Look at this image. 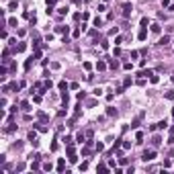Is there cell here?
Listing matches in <instances>:
<instances>
[{
    "label": "cell",
    "instance_id": "cell-31",
    "mask_svg": "<svg viewBox=\"0 0 174 174\" xmlns=\"http://www.w3.org/2000/svg\"><path fill=\"white\" fill-rule=\"evenodd\" d=\"M25 47H27V45H25V43H19V45H17V51H23V49H25Z\"/></svg>",
    "mask_w": 174,
    "mask_h": 174
},
{
    "label": "cell",
    "instance_id": "cell-23",
    "mask_svg": "<svg viewBox=\"0 0 174 174\" xmlns=\"http://www.w3.org/2000/svg\"><path fill=\"white\" fill-rule=\"evenodd\" d=\"M8 27H17V19H8Z\"/></svg>",
    "mask_w": 174,
    "mask_h": 174
},
{
    "label": "cell",
    "instance_id": "cell-27",
    "mask_svg": "<svg viewBox=\"0 0 174 174\" xmlns=\"http://www.w3.org/2000/svg\"><path fill=\"white\" fill-rule=\"evenodd\" d=\"M94 147H96V152H102V149H105V145H102V144H100V141H98V144H96V145H94Z\"/></svg>",
    "mask_w": 174,
    "mask_h": 174
},
{
    "label": "cell",
    "instance_id": "cell-15",
    "mask_svg": "<svg viewBox=\"0 0 174 174\" xmlns=\"http://www.w3.org/2000/svg\"><path fill=\"white\" fill-rule=\"evenodd\" d=\"M152 33H160V25H158V23L152 25Z\"/></svg>",
    "mask_w": 174,
    "mask_h": 174
},
{
    "label": "cell",
    "instance_id": "cell-5",
    "mask_svg": "<svg viewBox=\"0 0 174 174\" xmlns=\"http://www.w3.org/2000/svg\"><path fill=\"white\" fill-rule=\"evenodd\" d=\"M145 37H147V31H145V27L141 31H139V35H137V39H139V41H145Z\"/></svg>",
    "mask_w": 174,
    "mask_h": 174
},
{
    "label": "cell",
    "instance_id": "cell-33",
    "mask_svg": "<svg viewBox=\"0 0 174 174\" xmlns=\"http://www.w3.org/2000/svg\"><path fill=\"white\" fill-rule=\"evenodd\" d=\"M172 119H174V109H172Z\"/></svg>",
    "mask_w": 174,
    "mask_h": 174
},
{
    "label": "cell",
    "instance_id": "cell-11",
    "mask_svg": "<svg viewBox=\"0 0 174 174\" xmlns=\"http://www.w3.org/2000/svg\"><path fill=\"white\" fill-rule=\"evenodd\" d=\"M152 74H154L152 70H144V72H139L137 76H144V78H147V76H152Z\"/></svg>",
    "mask_w": 174,
    "mask_h": 174
},
{
    "label": "cell",
    "instance_id": "cell-3",
    "mask_svg": "<svg viewBox=\"0 0 174 174\" xmlns=\"http://www.w3.org/2000/svg\"><path fill=\"white\" fill-rule=\"evenodd\" d=\"M76 141H78V144H86V133H82V131H80V133L76 135Z\"/></svg>",
    "mask_w": 174,
    "mask_h": 174
},
{
    "label": "cell",
    "instance_id": "cell-10",
    "mask_svg": "<svg viewBox=\"0 0 174 174\" xmlns=\"http://www.w3.org/2000/svg\"><path fill=\"white\" fill-rule=\"evenodd\" d=\"M43 170H45V172H51V170H53L51 162H45V164H43Z\"/></svg>",
    "mask_w": 174,
    "mask_h": 174
},
{
    "label": "cell",
    "instance_id": "cell-32",
    "mask_svg": "<svg viewBox=\"0 0 174 174\" xmlns=\"http://www.w3.org/2000/svg\"><path fill=\"white\" fill-rule=\"evenodd\" d=\"M123 68H125V70H131V68H133V64H129V61H125V64H123Z\"/></svg>",
    "mask_w": 174,
    "mask_h": 174
},
{
    "label": "cell",
    "instance_id": "cell-18",
    "mask_svg": "<svg viewBox=\"0 0 174 174\" xmlns=\"http://www.w3.org/2000/svg\"><path fill=\"white\" fill-rule=\"evenodd\" d=\"M149 80H152V84H158V80H160V78H158L156 74H152V76H149Z\"/></svg>",
    "mask_w": 174,
    "mask_h": 174
},
{
    "label": "cell",
    "instance_id": "cell-9",
    "mask_svg": "<svg viewBox=\"0 0 174 174\" xmlns=\"http://www.w3.org/2000/svg\"><path fill=\"white\" fill-rule=\"evenodd\" d=\"M156 127H160V129H166V127H168V121L164 119V121H160V123H156Z\"/></svg>",
    "mask_w": 174,
    "mask_h": 174
},
{
    "label": "cell",
    "instance_id": "cell-8",
    "mask_svg": "<svg viewBox=\"0 0 174 174\" xmlns=\"http://www.w3.org/2000/svg\"><path fill=\"white\" fill-rule=\"evenodd\" d=\"M33 61H35V56H33V58H29L27 61H25V70H29L31 66H33Z\"/></svg>",
    "mask_w": 174,
    "mask_h": 174
},
{
    "label": "cell",
    "instance_id": "cell-1",
    "mask_svg": "<svg viewBox=\"0 0 174 174\" xmlns=\"http://www.w3.org/2000/svg\"><path fill=\"white\" fill-rule=\"evenodd\" d=\"M154 158H156V152H154V149H145L144 156H141L144 162H149V160H154Z\"/></svg>",
    "mask_w": 174,
    "mask_h": 174
},
{
    "label": "cell",
    "instance_id": "cell-21",
    "mask_svg": "<svg viewBox=\"0 0 174 174\" xmlns=\"http://www.w3.org/2000/svg\"><path fill=\"white\" fill-rule=\"evenodd\" d=\"M152 144H154V145H160V144H162V139H160V137H158V135H156V137H154V139H152Z\"/></svg>",
    "mask_w": 174,
    "mask_h": 174
},
{
    "label": "cell",
    "instance_id": "cell-19",
    "mask_svg": "<svg viewBox=\"0 0 174 174\" xmlns=\"http://www.w3.org/2000/svg\"><path fill=\"white\" fill-rule=\"evenodd\" d=\"M35 127H37L39 131H47V127H43V123H35Z\"/></svg>",
    "mask_w": 174,
    "mask_h": 174
},
{
    "label": "cell",
    "instance_id": "cell-26",
    "mask_svg": "<svg viewBox=\"0 0 174 174\" xmlns=\"http://www.w3.org/2000/svg\"><path fill=\"white\" fill-rule=\"evenodd\" d=\"M61 141H64V144H66V145H70V144H72V137H68V135H66V137H64Z\"/></svg>",
    "mask_w": 174,
    "mask_h": 174
},
{
    "label": "cell",
    "instance_id": "cell-25",
    "mask_svg": "<svg viewBox=\"0 0 174 174\" xmlns=\"http://www.w3.org/2000/svg\"><path fill=\"white\" fill-rule=\"evenodd\" d=\"M21 107H23V111H29V102H27V100H23V102H21Z\"/></svg>",
    "mask_w": 174,
    "mask_h": 174
},
{
    "label": "cell",
    "instance_id": "cell-6",
    "mask_svg": "<svg viewBox=\"0 0 174 174\" xmlns=\"http://www.w3.org/2000/svg\"><path fill=\"white\" fill-rule=\"evenodd\" d=\"M56 31H58V33H66V35H68V27H64V25H58V27H56Z\"/></svg>",
    "mask_w": 174,
    "mask_h": 174
},
{
    "label": "cell",
    "instance_id": "cell-14",
    "mask_svg": "<svg viewBox=\"0 0 174 174\" xmlns=\"http://www.w3.org/2000/svg\"><path fill=\"white\" fill-rule=\"evenodd\" d=\"M96 170H98V172H109V168H107L105 164H98V168H96Z\"/></svg>",
    "mask_w": 174,
    "mask_h": 174
},
{
    "label": "cell",
    "instance_id": "cell-30",
    "mask_svg": "<svg viewBox=\"0 0 174 174\" xmlns=\"http://www.w3.org/2000/svg\"><path fill=\"white\" fill-rule=\"evenodd\" d=\"M100 25H102V21H100V19L96 17V19H94V27H100Z\"/></svg>",
    "mask_w": 174,
    "mask_h": 174
},
{
    "label": "cell",
    "instance_id": "cell-13",
    "mask_svg": "<svg viewBox=\"0 0 174 174\" xmlns=\"http://www.w3.org/2000/svg\"><path fill=\"white\" fill-rule=\"evenodd\" d=\"M96 70H107V64H105V61H98V64H96Z\"/></svg>",
    "mask_w": 174,
    "mask_h": 174
},
{
    "label": "cell",
    "instance_id": "cell-12",
    "mask_svg": "<svg viewBox=\"0 0 174 174\" xmlns=\"http://www.w3.org/2000/svg\"><path fill=\"white\" fill-rule=\"evenodd\" d=\"M14 129H17V125H14V123H8V127H6V133H12Z\"/></svg>",
    "mask_w": 174,
    "mask_h": 174
},
{
    "label": "cell",
    "instance_id": "cell-4",
    "mask_svg": "<svg viewBox=\"0 0 174 174\" xmlns=\"http://www.w3.org/2000/svg\"><path fill=\"white\" fill-rule=\"evenodd\" d=\"M129 12H131V4H129V2H125V4H123V14H125V17H129Z\"/></svg>",
    "mask_w": 174,
    "mask_h": 174
},
{
    "label": "cell",
    "instance_id": "cell-22",
    "mask_svg": "<svg viewBox=\"0 0 174 174\" xmlns=\"http://www.w3.org/2000/svg\"><path fill=\"white\" fill-rule=\"evenodd\" d=\"M107 115H109V117H117V111H115V109H109Z\"/></svg>",
    "mask_w": 174,
    "mask_h": 174
},
{
    "label": "cell",
    "instance_id": "cell-16",
    "mask_svg": "<svg viewBox=\"0 0 174 174\" xmlns=\"http://www.w3.org/2000/svg\"><path fill=\"white\" fill-rule=\"evenodd\" d=\"M58 86H59V90H68V82H64V80H61Z\"/></svg>",
    "mask_w": 174,
    "mask_h": 174
},
{
    "label": "cell",
    "instance_id": "cell-24",
    "mask_svg": "<svg viewBox=\"0 0 174 174\" xmlns=\"http://www.w3.org/2000/svg\"><path fill=\"white\" fill-rule=\"evenodd\" d=\"M123 86H131V78H129V76L123 80Z\"/></svg>",
    "mask_w": 174,
    "mask_h": 174
},
{
    "label": "cell",
    "instance_id": "cell-7",
    "mask_svg": "<svg viewBox=\"0 0 174 174\" xmlns=\"http://www.w3.org/2000/svg\"><path fill=\"white\" fill-rule=\"evenodd\" d=\"M64 170H66V162L59 160V162H58V172H64Z\"/></svg>",
    "mask_w": 174,
    "mask_h": 174
},
{
    "label": "cell",
    "instance_id": "cell-2",
    "mask_svg": "<svg viewBox=\"0 0 174 174\" xmlns=\"http://www.w3.org/2000/svg\"><path fill=\"white\" fill-rule=\"evenodd\" d=\"M168 41H170V37H168V35H164V37L158 41V45H160V47H166V45H168Z\"/></svg>",
    "mask_w": 174,
    "mask_h": 174
},
{
    "label": "cell",
    "instance_id": "cell-28",
    "mask_svg": "<svg viewBox=\"0 0 174 174\" xmlns=\"http://www.w3.org/2000/svg\"><path fill=\"white\" fill-rule=\"evenodd\" d=\"M117 66H119V64H117V59H111V61H109V68H117Z\"/></svg>",
    "mask_w": 174,
    "mask_h": 174
},
{
    "label": "cell",
    "instance_id": "cell-17",
    "mask_svg": "<svg viewBox=\"0 0 174 174\" xmlns=\"http://www.w3.org/2000/svg\"><path fill=\"white\" fill-rule=\"evenodd\" d=\"M166 98H168V100H174V90H168V92H166Z\"/></svg>",
    "mask_w": 174,
    "mask_h": 174
},
{
    "label": "cell",
    "instance_id": "cell-29",
    "mask_svg": "<svg viewBox=\"0 0 174 174\" xmlns=\"http://www.w3.org/2000/svg\"><path fill=\"white\" fill-rule=\"evenodd\" d=\"M129 147H131V141H125L123 139V149H129Z\"/></svg>",
    "mask_w": 174,
    "mask_h": 174
},
{
    "label": "cell",
    "instance_id": "cell-20",
    "mask_svg": "<svg viewBox=\"0 0 174 174\" xmlns=\"http://www.w3.org/2000/svg\"><path fill=\"white\" fill-rule=\"evenodd\" d=\"M135 139H137V144H141V139H144V133H141V131H137V135H135Z\"/></svg>",
    "mask_w": 174,
    "mask_h": 174
}]
</instances>
